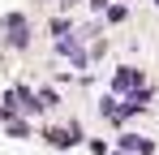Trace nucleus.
<instances>
[{"instance_id": "nucleus-1", "label": "nucleus", "mask_w": 159, "mask_h": 155, "mask_svg": "<svg viewBox=\"0 0 159 155\" xmlns=\"http://www.w3.org/2000/svg\"><path fill=\"white\" fill-rule=\"evenodd\" d=\"M4 30H9V43H13V48H26V43H30L26 17H22V13H4Z\"/></svg>"}, {"instance_id": "nucleus-2", "label": "nucleus", "mask_w": 159, "mask_h": 155, "mask_svg": "<svg viewBox=\"0 0 159 155\" xmlns=\"http://www.w3.org/2000/svg\"><path fill=\"white\" fill-rule=\"evenodd\" d=\"M138 82H142V69H133V65H125V69H116V91H138Z\"/></svg>"}, {"instance_id": "nucleus-3", "label": "nucleus", "mask_w": 159, "mask_h": 155, "mask_svg": "<svg viewBox=\"0 0 159 155\" xmlns=\"http://www.w3.org/2000/svg\"><path fill=\"white\" fill-rule=\"evenodd\" d=\"M78 138H82L78 125H69V129H52V134H48V142H52V147H73Z\"/></svg>"}, {"instance_id": "nucleus-4", "label": "nucleus", "mask_w": 159, "mask_h": 155, "mask_svg": "<svg viewBox=\"0 0 159 155\" xmlns=\"http://www.w3.org/2000/svg\"><path fill=\"white\" fill-rule=\"evenodd\" d=\"M120 147H125V151H138V155H151V151H155V147H151L146 138H138V134H120Z\"/></svg>"}, {"instance_id": "nucleus-5", "label": "nucleus", "mask_w": 159, "mask_h": 155, "mask_svg": "<svg viewBox=\"0 0 159 155\" xmlns=\"http://www.w3.org/2000/svg\"><path fill=\"white\" fill-rule=\"evenodd\" d=\"M39 108H56V91H39Z\"/></svg>"}, {"instance_id": "nucleus-6", "label": "nucleus", "mask_w": 159, "mask_h": 155, "mask_svg": "<svg viewBox=\"0 0 159 155\" xmlns=\"http://www.w3.org/2000/svg\"><path fill=\"white\" fill-rule=\"evenodd\" d=\"M65 4H73V0H65Z\"/></svg>"}, {"instance_id": "nucleus-7", "label": "nucleus", "mask_w": 159, "mask_h": 155, "mask_svg": "<svg viewBox=\"0 0 159 155\" xmlns=\"http://www.w3.org/2000/svg\"><path fill=\"white\" fill-rule=\"evenodd\" d=\"M155 4H159V0H155Z\"/></svg>"}]
</instances>
